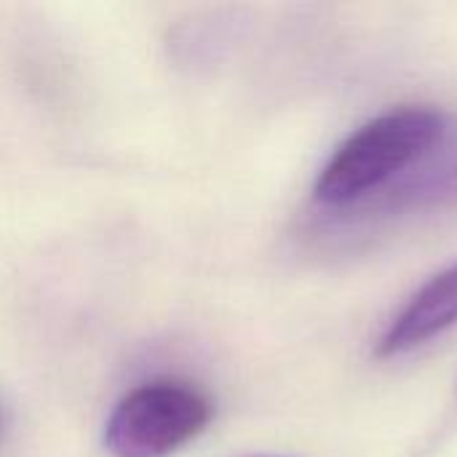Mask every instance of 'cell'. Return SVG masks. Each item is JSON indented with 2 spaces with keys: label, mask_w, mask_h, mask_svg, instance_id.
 <instances>
[{
  "label": "cell",
  "mask_w": 457,
  "mask_h": 457,
  "mask_svg": "<svg viewBox=\"0 0 457 457\" xmlns=\"http://www.w3.org/2000/svg\"><path fill=\"white\" fill-rule=\"evenodd\" d=\"M455 145L453 118L428 104L391 107L356 131H351L329 155L316 177V204L343 212L391 193L407 177L404 195L439 193L453 185L457 166L450 161L436 169L442 153Z\"/></svg>",
  "instance_id": "6da1fadb"
},
{
  "label": "cell",
  "mask_w": 457,
  "mask_h": 457,
  "mask_svg": "<svg viewBox=\"0 0 457 457\" xmlns=\"http://www.w3.org/2000/svg\"><path fill=\"white\" fill-rule=\"evenodd\" d=\"M214 418L206 391L185 380H153L129 391L104 423L112 457H169L198 439Z\"/></svg>",
  "instance_id": "7a4b0ae2"
},
{
  "label": "cell",
  "mask_w": 457,
  "mask_h": 457,
  "mask_svg": "<svg viewBox=\"0 0 457 457\" xmlns=\"http://www.w3.org/2000/svg\"><path fill=\"white\" fill-rule=\"evenodd\" d=\"M457 327V260L431 276L388 321L375 356L396 359Z\"/></svg>",
  "instance_id": "3957f363"
},
{
  "label": "cell",
  "mask_w": 457,
  "mask_h": 457,
  "mask_svg": "<svg viewBox=\"0 0 457 457\" xmlns=\"http://www.w3.org/2000/svg\"><path fill=\"white\" fill-rule=\"evenodd\" d=\"M0 431H3V420H0Z\"/></svg>",
  "instance_id": "277c9868"
}]
</instances>
